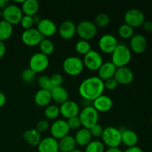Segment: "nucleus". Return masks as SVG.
I'll return each mask as SVG.
<instances>
[{
    "label": "nucleus",
    "instance_id": "obj_1",
    "mask_svg": "<svg viewBox=\"0 0 152 152\" xmlns=\"http://www.w3.org/2000/svg\"><path fill=\"white\" fill-rule=\"evenodd\" d=\"M105 87L104 82L98 77H90L80 83L78 88L79 94L84 100L93 102L102 95Z\"/></svg>",
    "mask_w": 152,
    "mask_h": 152
},
{
    "label": "nucleus",
    "instance_id": "obj_2",
    "mask_svg": "<svg viewBox=\"0 0 152 152\" xmlns=\"http://www.w3.org/2000/svg\"><path fill=\"white\" fill-rule=\"evenodd\" d=\"M132 59L130 48L124 44H118L111 53V61L117 68L126 67Z\"/></svg>",
    "mask_w": 152,
    "mask_h": 152
},
{
    "label": "nucleus",
    "instance_id": "obj_3",
    "mask_svg": "<svg viewBox=\"0 0 152 152\" xmlns=\"http://www.w3.org/2000/svg\"><path fill=\"white\" fill-rule=\"evenodd\" d=\"M102 142L108 148H118L121 141V131L115 127H107L103 129L102 137Z\"/></svg>",
    "mask_w": 152,
    "mask_h": 152
},
{
    "label": "nucleus",
    "instance_id": "obj_4",
    "mask_svg": "<svg viewBox=\"0 0 152 152\" xmlns=\"http://www.w3.org/2000/svg\"><path fill=\"white\" fill-rule=\"evenodd\" d=\"M79 117L83 128L90 129L95 125L98 124L99 112L92 105L86 106L80 111Z\"/></svg>",
    "mask_w": 152,
    "mask_h": 152
},
{
    "label": "nucleus",
    "instance_id": "obj_5",
    "mask_svg": "<svg viewBox=\"0 0 152 152\" xmlns=\"http://www.w3.org/2000/svg\"><path fill=\"white\" fill-rule=\"evenodd\" d=\"M62 68L65 74L71 77H75L80 75L83 72L84 64L83 59L78 56H68L63 61Z\"/></svg>",
    "mask_w": 152,
    "mask_h": 152
},
{
    "label": "nucleus",
    "instance_id": "obj_6",
    "mask_svg": "<svg viewBox=\"0 0 152 152\" xmlns=\"http://www.w3.org/2000/svg\"><path fill=\"white\" fill-rule=\"evenodd\" d=\"M97 32V28L91 21L84 20L77 25V34L82 40L89 41L94 38Z\"/></svg>",
    "mask_w": 152,
    "mask_h": 152
},
{
    "label": "nucleus",
    "instance_id": "obj_7",
    "mask_svg": "<svg viewBox=\"0 0 152 152\" xmlns=\"http://www.w3.org/2000/svg\"><path fill=\"white\" fill-rule=\"evenodd\" d=\"M2 13L4 20L12 25L20 23L21 19L23 16L22 9L17 4H9L4 10H2Z\"/></svg>",
    "mask_w": 152,
    "mask_h": 152
},
{
    "label": "nucleus",
    "instance_id": "obj_8",
    "mask_svg": "<svg viewBox=\"0 0 152 152\" xmlns=\"http://www.w3.org/2000/svg\"><path fill=\"white\" fill-rule=\"evenodd\" d=\"M48 65V56H45L40 52L32 55L29 60V68H31L36 74L45 71Z\"/></svg>",
    "mask_w": 152,
    "mask_h": 152
},
{
    "label": "nucleus",
    "instance_id": "obj_9",
    "mask_svg": "<svg viewBox=\"0 0 152 152\" xmlns=\"http://www.w3.org/2000/svg\"><path fill=\"white\" fill-rule=\"evenodd\" d=\"M84 67L90 71H98L101 65L103 64V59L99 52L94 50H91L84 56L83 59Z\"/></svg>",
    "mask_w": 152,
    "mask_h": 152
},
{
    "label": "nucleus",
    "instance_id": "obj_10",
    "mask_svg": "<svg viewBox=\"0 0 152 152\" xmlns=\"http://www.w3.org/2000/svg\"><path fill=\"white\" fill-rule=\"evenodd\" d=\"M125 24L132 28H138L142 26L145 22V15L138 9H131L124 15Z\"/></svg>",
    "mask_w": 152,
    "mask_h": 152
},
{
    "label": "nucleus",
    "instance_id": "obj_11",
    "mask_svg": "<svg viewBox=\"0 0 152 152\" xmlns=\"http://www.w3.org/2000/svg\"><path fill=\"white\" fill-rule=\"evenodd\" d=\"M98 45L101 51L106 54H111L118 45V41L114 35L106 34L100 37Z\"/></svg>",
    "mask_w": 152,
    "mask_h": 152
},
{
    "label": "nucleus",
    "instance_id": "obj_12",
    "mask_svg": "<svg viewBox=\"0 0 152 152\" xmlns=\"http://www.w3.org/2000/svg\"><path fill=\"white\" fill-rule=\"evenodd\" d=\"M50 132L52 137L59 140L64 137L68 135L70 129L65 120H56L50 126Z\"/></svg>",
    "mask_w": 152,
    "mask_h": 152
},
{
    "label": "nucleus",
    "instance_id": "obj_13",
    "mask_svg": "<svg viewBox=\"0 0 152 152\" xmlns=\"http://www.w3.org/2000/svg\"><path fill=\"white\" fill-rule=\"evenodd\" d=\"M22 41L26 45L30 47H34V46L39 45L42 40L43 39V37L39 34L37 28H31L28 30H25L22 34Z\"/></svg>",
    "mask_w": 152,
    "mask_h": 152
},
{
    "label": "nucleus",
    "instance_id": "obj_14",
    "mask_svg": "<svg viewBox=\"0 0 152 152\" xmlns=\"http://www.w3.org/2000/svg\"><path fill=\"white\" fill-rule=\"evenodd\" d=\"M37 31L42 36L43 38L48 39L54 35L57 31V27L54 22L49 19H42L37 28Z\"/></svg>",
    "mask_w": 152,
    "mask_h": 152
},
{
    "label": "nucleus",
    "instance_id": "obj_15",
    "mask_svg": "<svg viewBox=\"0 0 152 152\" xmlns=\"http://www.w3.org/2000/svg\"><path fill=\"white\" fill-rule=\"evenodd\" d=\"M59 111H60V114L62 117L66 119H70L71 117L79 116L80 108L77 102L68 99V101L60 105Z\"/></svg>",
    "mask_w": 152,
    "mask_h": 152
},
{
    "label": "nucleus",
    "instance_id": "obj_16",
    "mask_svg": "<svg viewBox=\"0 0 152 152\" xmlns=\"http://www.w3.org/2000/svg\"><path fill=\"white\" fill-rule=\"evenodd\" d=\"M114 78L118 84L120 85H129L134 81V73L130 68L126 67H122V68H117Z\"/></svg>",
    "mask_w": 152,
    "mask_h": 152
},
{
    "label": "nucleus",
    "instance_id": "obj_17",
    "mask_svg": "<svg viewBox=\"0 0 152 152\" xmlns=\"http://www.w3.org/2000/svg\"><path fill=\"white\" fill-rule=\"evenodd\" d=\"M130 50H132L134 53H142L146 50L147 39L142 34H134L130 39Z\"/></svg>",
    "mask_w": 152,
    "mask_h": 152
},
{
    "label": "nucleus",
    "instance_id": "obj_18",
    "mask_svg": "<svg viewBox=\"0 0 152 152\" xmlns=\"http://www.w3.org/2000/svg\"><path fill=\"white\" fill-rule=\"evenodd\" d=\"M59 34L64 39H71L77 34V26L70 20L62 22L59 27Z\"/></svg>",
    "mask_w": 152,
    "mask_h": 152
},
{
    "label": "nucleus",
    "instance_id": "obj_19",
    "mask_svg": "<svg viewBox=\"0 0 152 152\" xmlns=\"http://www.w3.org/2000/svg\"><path fill=\"white\" fill-rule=\"evenodd\" d=\"M92 106L98 112H108L112 108L113 100L109 96L102 94L93 101V105Z\"/></svg>",
    "mask_w": 152,
    "mask_h": 152
},
{
    "label": "nucleus",
    "instance_id": "obj_20",
    "mask_svg": "<svg viewBox=\"0 0 152 152\" xmlns=\"http://www.w3.org/2000/svg\"><path fill=\"white\" fill-rule=\"evenodd\" d=\"M38 152H57L59 151L58 140L52 137H47L42 139L37 145Z\"/></svg>",
    "mask_w": 152,
    "mask_h": 152
},
{
    "label": "nucleus",
    "instance_id": "obj_21",
    "mask_svg": "<svg viewBox=\"0 0 152 152\" xmlns=\"http://www.w3.org/2000/svg\"><path fill=\"white\" fill-rule=\"evenodd\" d=\"M117 68L111 62H103L99 69L98 70V77L105 81L108 79L113 78L115 74Z\"/></svg>",
    "mask_w": 152,
    "mask_h": 152
},
{
    "label": "nucleus",
    "instance_id": "obj_22",
    "mask_svg": "<svg viewBox=\"0 0 152 152\" xmlns=\"http://www.w3.org/2000/svg\"><path fill=\"white\" fill-rule=\"evenodd\" d=\"M50 95H51L52 100L54 101L56 104L62 105L64 102L68 100V92L66 89L62 86H58V87H53L50 91Z\"/></svg>",
    "mask_w": 152,
    "mask_h": 152
},
{
    "label": "nucleus",
    "instance_id": "obj_23",
    "mask_svg": "<svg viewBox=\"0 0 152 152\" xmlns=\"http://www.w3.org/2000/svg\"><path fill=\"white\" fill-rule=\"evenodd\" d=\"M121 141L128 148L136 146L138 142V136L133 130L124 129L121 131Z\"/></svg>",
    "mask_w": 152,
    "mask_h": 152
},
{
    "label": "nucleus",
    "instance_id": "obj_24",
    "mask_svg": "<svg viewBox=\"0 0 152 152\" xmlns=\"http://www.w3.org/2000/svg\"><path fill=\"white\" fill-rule=\"evenodd\" d=\"M34 102L39 107H47L52 101L49 91L39 89L34 95Z\"/></svg>",
    "mask_w": 152,
    "mask_h": 152
},
{
    "label": "nucleus",
    "instance_id": "obj_25",
    "mask_svg": "<svg viewBox=\"0 0 152 152\" xmlns=\"http://www.w3.org/2000/svg\"><path fill=\"white\" fill-rule=\"evenodd\" d=\"M74 139H75L77 145H79L80 146L86 147L91 141L92 137L89 129L83 128V129H80L77 131L75 137H74Z\"/></svg>",
    "mask_w": 152,
    "mask_h": 152
},
{
    "label": "nucleus",
    "instance_id": "obj_26",
    "mask_svg": "<svg viewBox=\"0 0 152 152\" xmlns=\"http://www.w3.org/2000/svg\"><path fill=\"white\" fill-rule=\"evenodd\" d=\"M58 145H59V150L62 152H71L74 148H76L77 146L74 137L69 134L59 140Z\"/></svg>",
    "mask_w": 152,
    "mask_h": 152
},
{
    "label": "nucleus",
    "instance_id": "obj_27",
    "mask_svg": "<svg viewBox=\"0 0 152 152\" xmlns=\"http://www.w3.org/2000/svg\"><path fill=\"white\" fill-rule=\"evenodd\" d=\"M23 139L31 146H37L42 140V136L35 129H28L24 132Z\"/></svg>",
    "mask_w": 152,
    "mask_h": 152
},
{
    "label": "nucleus",
    "instance_id": "obj_28",
    "mask_svg": "<svg viewBox=\"0 0 152 152\" xmlns=\"http://www.w3.org/2000/svg\"><path fill=\"white\" fill-rule=\"evenodd\" d=\"M22 11L26 16H34L39 9V3L37 0H25L22 4Z\"/></svg>",
    "mask_w": 152,
    "mask_h": 152
},
{
    "label": "nucleus",
    "instance_id": "obj_29",
    "mask_svg": "<svg viewBox=\"0 0 152 152\" xmlns=\"http://www.w3.org/2000/svg\"><path fill=\"white\" fill-rule=\"evenodd\" d=\"M13 25L5 20L0 21V41L4 42L8 39L13 34Z\"/></svg>",
    "mask_w": 152,
    "mask_h": 152
},
{
    "label": "nucleus",
    "instance_id": "obj_30",
    "mask_svg": "<svg viewBox=\"0 0 152 152\" xmlns=\"http://www.w3.org/2000/svg\"><path fill=\"white\" fill-rule=\"evenodd\" d=\"M39 47L40 53L48 56L53 53L55 48L53 42L47 38H43L40 44L39 45Z\"/></svg>",
    "mask_w": 152,
    "mask_h": 152
},
{
    "label": "nucleus",
    "instance_id": "obj_31",
    "mask_svg": "<svg viewBox=\"0 0 152 152\" xmlns=\"http://www.w3.org/2000/svg\"><path fill=\"white\" fill-rule=\"evenodd\" d=\"M45 117L50 120H56L60 115L59 107L56 105H49L45 108L44 111Z\"/></svg>",
    "mask_w": 152,
    "mask_h": 152
},
{
    "label": "nucleus",
    "instance_id": "obj_32",
    "mask_svg": "<svg viewBox=\"0 0 152 152\" xmlns=\"http://www.w3.org/2000/svg\"><path fill=\"white\" fill-rule=\"evenodd\" d=\"M84 152H105V145L100 140H91L86 146Z\"/></svg>",
    "mask_w": 152,
    "mask_h": 152
},
{
    "label": "nucleus",
    "instance_id": "obj_33",
    "mask_svg": "<svg viewBox=\"0 0 152 152\" xmlns=\"http://www.w3.org/2000/svg\"><path fill=\"white\" fill-rule=\"evenodd\" d=\"M75 50L79 54L85 56L86 53H88L91 50V46L88 41L81 39L76 43Z\"/></svg>",
    "mask_w": 152,
    "mask_h": 152
},
{
    "label": "nucleus",
    "instance_id": "obj_34",
    "mask_svg": "<svg viewBox=\"0 0 152 152\" xmlns=\"http://www.w3.org/2000/svg\"><path fill=\"white\" fill-rule=\"evenodd\" d=\"M118 34L121 38L128 39H131L134 35V30L129 25H126V24H123L119 28Z\"/></svg>",
    "mask_w": 152,
    "mask_h": 152
},
{
    "label": "nucleus",
    "instance_id": "obj_35",
    "mask_svg": "<svg viewBox=\"0 0 152 152\" xmlns=\"http://www.w3.org/2000/svg\"><path fill=\"white\" fill-rule=\"evenodd\" d=\"M110 16L108 14L104 13H99L97 16L95 17L94 19V25H96V28H105L107 27L110 23Z\"/></svg>",
    "mask_w": 152,
    "mask_h": 152
},
{
    "label": "nucleus",
    "instance_id": "obj_36",
    "mask_svg": "<svg viewBox=\"0 0 152 152\" xmlns=\"http://www.w3.org/2000/svg\"><path fill=\"white\" fill-rule=\"evenodd\" d=\"M36 76H37V74L33 71L31 68H28L22 71V74H21V78L25 83H31L35 80Z\"/></svg>",
    "mask_w": 152,
    "mask_h": 152
},
{
    "label": "nucleus",
    "instance_id": "obj_37",
    "mask_svg": "<svg viewBox=\"0 0 152 152\" xmlns=\"http://www.w3.org/2000/svg\"><path fill=\"white\" fill-rule=\"evenodd\" d=\"M38 83L39 87L41 88V89H42V90H46L50 91L53 88V86H52L50 77H48V76L46 75L41 76V77L39 78Z\"/></svg>",
    "mask_w": 152,
    "mask_h": 152
},
{
    "label": "nucleus",
    "instance_id": "obj_38",
    "mask_svg": "<svg viewBox=\"0 0 152 152\" xmlns=\"http://www.w3.org/2000/svg\"><path fill=\"white\" fill-rule=\"evenodd\" d=\"M66 122L70 130H79L82 126V123L79 116L68 119Z\"/></svg>",
    "mask_w": 152,
    "mask_h": 152
},
{
    "label": "nucleus",
    "instance_id": "obj_39",
    "mask_svg": "<svg viewBox=\"0 0 152 152\" xmlns=\"http://www.w3.org/2000/svg\"><path fill=\"white\" fill-rule=\"evenodd\" d=\"M19 24H20L21 26L25 30H28L31 29V28H33V26L34 25V20H33V16L24 15L22 16Z\"/></svg>",
    "mask_w": 152,
    "mask_h": 152
},
{
    "label": "nucleus",
    "instance_id": "obj_40",
    "mask_svg": "<svg viewBox=\"0 0 152 152\" xmlns=\"http://www.w3.org/2000/svg\"><path fill=\"white\" fill-rule=\"evenodd\" d=\"M50 82H51L52 86L53 87H58V86H62L63 83L64 79L63 77L60 74H54L50 77Z\"/></svg>",
    "mask_w": 152,
    "mask_h": 152
},
{
    "label": "nucleus",
    "instance_id": "obj_41",
    "mask_svg": "<svg viewBox=\"0 0 152 152\" xmlns=\"http://www.w3.org/2000/svg\"><path fill=\"white\" fill-rule=\"evenodd\" d=\"M103 129H104L102 127V126L98 123V124L95 125L94 126H93L91 129H89V131H90V133L91 134L92 137L99 138L102 137V132H103Z\"/></svg>",
    "mask_w": 152,
    "mask_h": 152
},
{
    "label": "nucleus",
    "instance_id": "obj_42",
    "mask_svg": "<svg viewBox=\"0 0 152 152\" xmlns=\"http://www.w3.org/2000/svg\"><path fill=\"white\" fill-rule=\"evenodd\" d=\"M49 128H50L49 122L46 120H41L37 123L35 129L39 132V133L41 134L46 132Z\"/></svg>",
    "mask_w": 152,
    "mask_h": 152
},
{
    "label": "nucleus",
    "instance_id": "obj_43",
    "mask_svg": "<svg viewBox=\"0 0 152 152\" xmlns=\"http://www.w3.org/2000/svg\"><path fill=\"white\" fill-rule=\"evenodd\" d=\"M104 82V87L105 89H107L108 91H114L117 88V86H118V83L116 81L115 79L113 77V78L108 79V80H105Z\"/></svg>",
    "mask_w": 152,
    "mask_h": 152
},
{
    "label": "nucleus",
    "instance_id": "obj_44",
    "mask_svg": "<svg viewBox=\"0 0 152 152\" xmlns=\"http://www.w3.org/2000/svg\"><path fill=\"white\" fill-rule=\"evenodd\" d=\"M144 30L147 32H152V21H145L142 25Z\"/></svg>",
    "mask_w": 152,
    "mask_h": 152
},
{
    "label": "nucleus",
    "instance_id": "obj_45",
    "mask_svg": "<svg viewBox=\"0 0 152 152\" xmlns=\"http://www.w3.org/2000/svg\"><path fill=\"white\" fill-rule=\"evenodd\" d=\"M6 53V45L4 42L0 41V58L3 57Z\"/></svg>",
    "mask_w": 152,
    "mask_h": 152
},
{
    "label": "nucleus",
    "instance_id": "obj_46",
    "mask_svg": "<svg viewBox=\"0 0 152 152\" xmlns=\"http://www.w3.org/2000/svg\"><path fill=\"white\" fill-rule=\"evenodd\" d=\"M123 152H143L142 149L141 148L138 146H133V147H130V148H128L127 149L125 150Z\"/></svg>",
    "mask_w": 152,
    "mask_h": 152
},
{
    "label": "nucleus",
    "instance_id": "obj_47",
    "mask_svg": "<svg viewBox=\"0 0 152 152\" xmlns=\"http://www.w3.org/2000/svg\"><path fill=\"white\" fill-rule=\"evenodd\" d=\"M6 101H7V98H6L4 94L0 91V108H1V107L5 105Z\"/></svg>",
    "mask_w": 152,
    "mask_h": 152
},
{
    "label": "nucleus",
    "instance_id": "obj_48",
    "mask_svg": "<svg viewBox=\"0 0 152 152\" xmlns=\"http://www.w3.org/2000/svg\"><path fill=\"white\" fill-rule=\"evenodd\" d=\"M9 4H10V1L8 0H0V9L4 10Z\"/></svg>",
    "mask_w": 152,
    "mask_h": 152
},
{
    "label": "nucleus",
    "instance_id": "obj_49",
    "mask_svg": "<svg viewBox=\"0 0 152 152\" xmlns=\"http://www.w3.org/2000/svg\"><path fill=\"white\" fill-rule=\"evenodd\" d=\"M105 152H123L120 148H108L105 150Z\"/></svg>",
    "mask_w": 152,
    "mask_h": 152
},
{
    "label": "nucleus",
    "instance_id": "obj_50",
    "mask_svg": "<svg viewBox=\"0 0 152 152\" xmlns=\"http://www.w3.org/2000/svg\"><path fill=\"white\" fill-rule=\"evenodd\" d=\"M41 17H40L39 16H38V15L37 14H36V15H34V16H33V20H34V25H38L39 24V22H40V21H41Z\"/></svg>",
    "mask_w": 152,
    "mask_h": 152
},
{
    "label": "nucleus",
    "instance_id": "obj_51",
    "mask_svg": "<svg viewBox=\"0 0 152 152\" xmlns=\"http://www.w3.org/2000/svg\"><path fill=\"white\" fill-rule=\"evenodd\" d=\"M71 152H84V151H82V150H80V149H79V148H74V150H72V151H71Z\"/></svg>",
    "mask_w": 152,
    "mask_h": 152
},
{
    "label": "nucleus",
    "instance_id": "obj_52",
    "mask_svg": "<svg viewBox=\"0 0 152 152\" xmlns=\"http://www.w3.org/2000/svg\"><path fill=\"white\" fill-rule=\"evenodd\" d=\"M3 16V13H2V10H0V17H2Z\"/></svg>",
    "mask_w": 152,
    "mask_h": 152
},
{
    "label": "nucleus",
    "instance_id": "obj_53",
    "mask_svg": "<svg viewBox=\"0 0 152 152\" xmlns=\"http://www.w3.org/2000/svg\"><path fill=\"white\" fill-rule=\"evenodd\" d=\"M57 152H62V151H59H59H58Z\"/></svg>",
    "mask_w": 152,
    "mask_h": 152
},
{
    "label": "nucleus",
    "instance_id": "obj_54",
    "mask_svg": "<svg viewBox=\"0 0 152 152\" xmlns=\"http://www.w3.org/2000/svg\"><path fill=\"white\" fill-rule=\"evenodd\" d=\"M151 123H152V117H151Z\"/></svg>",
    "mask_w": 152,
    "mask_h": 152
}]
</instances>
